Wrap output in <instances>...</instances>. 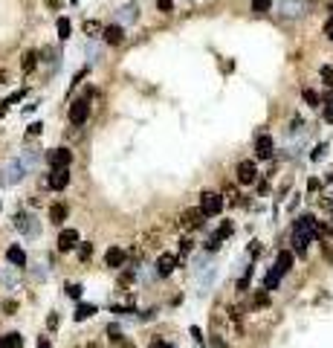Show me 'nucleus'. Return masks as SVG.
Here are the masks:
<instances>
[{
    "label": "nucleus",
    "instance_id": "1",
    "mask_svg": "<svg viewBox=\"0 0 333 348\" xmlns=\"http://www.w3.org/2000/svg\"><path fill=\"white\" fill-rule=\"evenodd\" d=\"M316 232H319L316 218H313V215H301L299 221H296V230H293V244H296V249L304 252L307 244H310V238H313Z\"/></svg>",
    "mask_w": 333,
    "mask_h": 348
},
{
    "label": "nucleus",
    "instance_id": "2",
    "mask_svg": "<svg viewBox=\"0 0 333 348\" xmlns=\"http://www.w3.org/2000/svg\"><path fill=\"white\" fill-rule=\"evenodd\" d=\"M87 116H90V96H82L70 105V122L73 125H84Z\"/></svg>",
    "mask_w": 333,
    "mask_h": 348
},
{
    "label": "nucleus",
    "instance_id": "3",
    "mask_svg": "<svg viewBox=\"0 0 333 348\" xmlns=\"http://www.w3.org/2000/svg\"><path fill=\"white\" fill-rule=\"evenodd\" d=\"M200 209H203L206 215H220V209H223V198L215 195V192H203V195H200Z\"/></svg>",
    "mask_w": 333,
    "mask_h": 348
},
{
    "label": "nucleus",
    "instance_id": "4",
    "mask_svg": "<svg viewBox=\"0 0 333 348\" xmlns=\"http://www.w3.org/2000/svg\"><path fill=\"white\" fill-rule=\"evenodd\" d=\"M255 177H258V168H255V163H252V160H244V163L238 166V183L250 186V183H255Z\"/></svg>",
    "mask_w": 333,
    "mask_h": 348
},
{
    "label": "nucleus",
    "instance_id": "5",
    "mask_svg": "<svg viewBox=\"0 0 333 348\" xmlns=\"http://www.w3.org/2000/svg\"><path fill=\"white\" fill-rule=\"evenodd\" d=\"M67 183H70V171L64 168H52V174H50V180H47V186L50 189H55V192H61V189H67Z\"/></svg>",
    "mask_w": 333,
    "mask_h": 348
},
{
    "label": "nucleus",
    "instance_id": "6",
    "mask_svg": "<svg viewBox=\"0 0 333 348\" xmlns=\"http://www.w3.org/2000/svg\"><path fill=\"white\" fill-rule=\"evenodd\" d=\"M23 171H26V166L23 163H17V160H12L9 166H6V174H3V183H17V180H23Z\"/></svg>",
    "mask_w": 333,
    "mask_h": 348
},
{
    "label": "nucleus",
    "instance_id": "7",
    "mask_svg": "<svg viewBox=\"0 0 333 348\" xmlns=\"http://www.w3.org/2000/svg\"><path fill=\"white\" fill-rule=\"evenodd\" d=\"M272 148H275V145H272V136L261 133V136L255 139V154H258L261 160H269V157H272Z\"/></svg>",
    "mask_w": 333,
    "mask_h": 348
},
{
    "label": "nucleus",
    "instance_id": "8",
    "mask_svg": "<svg viewBox=\"0 0 333 348\" xmlns=\"http://www.w3.org/2000/svg\"><path fill=\"white\" fill-rule=\"evenodd\" d=\"M113 17H116L119 23H133V20L139 17V6H136V3H125Z\"/></svg>",
    "mask_w": 333,
    "mask_h": 348
},
{
    "label": "nucleus",
    "instance_id": "9",
    "mask_svg": "<svg viewBox=\"0 0 333 348\" xmlns=\"http://www.w3.org/2000/svg\"><path fill=\"white\" fill-rule=\"evenodd\" d=\"M73 163V154L67 148H55V151H50V166L52 168H64V166H70Z\"/></svg>",
    "mask_w": 333,
    "mask_h": 348
},
{
    "label": "nucleus",
    "instance_id": "10",
    "mask_svg": "<svg viewBox=\"0 0 333 348\" xmlns=\"http://www.w3.org/2000/svg\"><path fill=\"white\" fill-rule=\"evenodd\" d=\"M278 9H281V15L296 17L304 12V0H278Z\"/></svg>",
    "mask_w": 333,
    "mask_h": 348
},
{
    "label": "nucleus",
    "instance_id": "11",
    "mask_svg": "<svg viewBox=\"0 0 333 348\" xmlns=\"http://www.w3.org/2000/svg\"><path fill=\"white\" fill-rule=\"evenodd\" d=\"M174 267H177V258H174L171 252H163V255L157 258V273H160V276H171Z\"/></svg>",
    "mask_w": 333,
    "mask_h": 348
},
{
    "label": "nucleus",
    "instance_id": "12",
    "mask_svg": "<svg viewBox=\"0 0 333 348\" xmlns=\"http://www.w3.org/2000/svg\"><path fill=\"white\" fill-rule=\"evenodd\" d=\"M76 244H79V232H76V230H64L61 235H58V249H61V252L73 249Z\"/></svg>",
    "mask_w": 333,
    "mask_h": 348
},
{
    "label": "nucleus",
    "instance_id": "13",
    "mask_svg": "<svg viewBox=\"0 0 333 348\" xmlns=\"http://www.w3.org/2000/svg\"><path fill=\"white\" fill-rule=\"evenodd\" d=\"M101 35H104V41H107V44H113V47L125 41V29H122L119 23H113V26H107V29H104Z\"/></svg>",
    "mask_w": 333,
    "mask_h": 348
},
{
    "label": "nucleus",
    "instance_id": "14",
    "mask_svg": "<svg viewBox=\"0 0 333 348\" xmlns=\"http://www.w3.org/2000/svg\"><path fill=\"white\" fill-rule=\"evenodd\" d=\"M15 230H20L23 235H35V232H38L29 215H15Z\"/></svg>",
    "mask_w": 333,
    "mask_h": 348
},
{
    "label": "nucleus",
    "instance_id": "15",
    "mask_svg": "<svg viewBox=\"0 0 333 348\" xmlns=\"http://www.w3.org/2000/svg\"><path fill=\"white\" fill-rule=\"evenodd\" d=\"M6 258H9V264H15V267H26V252L20 247H9L6 249Z\"/></svg>",
    "mask_w": 333,
    "mask_h": 348
},
{
    "label": "nucleus",
    "instance_id": "16",
    "mask_svg": "<svg viewBox=\"0 0 333 348\" xmlns=\"http://www.w3.org/2000/svg\"><path fill=\"white\" fill-rule=\"evenodd\" d=\"M104 261H107V267H122L125 264V249L110 247L107 249V255H104Z\"/></svg>",
    "mask_w": 333,
    "mask_h": 348
},
{
    "label": "nucleus",
    "instance_id": "17",
    "mask_svg": "<svg viewBox=\"0 0 333 348\" xmlns=\"http://www.w3.org/2000/svg\"><path fill=\"white\" fill-rule=\"evenodd\" d=\"M203 218H206V212H203V209L197 206V209H188V212L183 215V224L194 230V227H200V221H203Z\"/></svg>",
    "mask_w": 333,
    "mask_h": 348
},
{
    "label": "nucleus",
    "instance_id": "18",
    "mask_svg": "<svg viewBox=\"0 0 333 348\" xmlns=\"http://www.w3.org/2000/svg\"><path fill=\"white\" fill-rule=\"evenodd\" d=\"M290 267H293V252L281 249V252H278V258H275V270H278V273H287Z\"/></svg>",
    "mask_w": 333,
    "mask_h": 348
},
{
    "label": "nucleus",
    "instance_id": "19",
    "mask_svg": "<svg viewBox=\"0 0 333 348\" xmlns=\"http://www.w3.org/2000/svg\"><path fill=\"white\" fill-rule=\"evenodd\" d=\"M20 346H23L20 334H6V337H0V348H20Z\"/></svg>",
    "mask_w": 333,
    "mask_h": 348
},
{
    "label": "nucleus",
    "instance_id": "20",
    "mask_svg": "<svg viewBox=\"0 0 333 348\" xmlns=\"http://www.w3.org/2000/svg\"><path fill=\"white\" fill-rule=\"evenodd\" d=\"M281 276H284V273H278V270L272 267V270L266 273V279H264V287H266V290H275V287H278V282H281Z\"/></svg>",
    "mask_w": 333,
    "mask_h": 348
},
{
    "label": "nucleus",
    "instance_id": "21",
    "mask_svg": "<svg viewBox=\"0 0 333 348\" xmlns=\"http://www.w3.org/2000/svg\"><path fill=\"white\" fill-rule=\"evenodd\" d=\"M93 314H96V305H79V308H76V319H79V322L90 319Z\"/></svg>",
    "mask_w": 333,
    "mask_h": 348
},
{
    "label": "nucleus",
    "instance_id": "22",
    "mask_svg": "<svg viewBox=\"0 0 333 348\" xmlns=\"http://www.w3.org/2000/svg\"><path fill=\"white\" fill-rule=\"evenodd\" d=\"M50 218H52V224H61V221L67 218V206H61V203H55V206L50 209Z\"/></svg>",
    "mask_w": 333,
    "mask_h": 348
},
{
    "label": "nucleus",
    "instance_id": "23",
    "mask_svg": "<svg viewBox=\"0 0 333 348\" xmlns=\"http://www.w3.org/2000/svg\"><path fill=\"white\" fill-rule=\"evenodd\" d=\"M272 9V0H252V12H258V15H266Z\"/></svg>",
    "mask_w": 333,
    "mask_h": 348
},
{
    "label": "nucleus",
    "instance_id": "24",
    "mask_svg": "<svg viewBox=\"0 0 333 348\" xmlns=\"http://www.w3.org/2000/svg\"><path fill=\"white\" fill-rule=\"evenodd\" d=\"M58 35H61V38H70V20H67V17L58 20Z\"/></svg>",
    "mask_w": 333,
    "mask_h": 348
},
{
    "label": "nucleus",
    "instance_id": "25",
    "mask_svg": "<svg viewBox=\"0 0 333 348\" xmlns=\"http://www.w3.org/2000/svg\"><path fill=\"white\" fill-rule=\"evenodd\" d=\"M304 102H307L310 108H319V96L313 93V90H304Z\"/></svg>",
    "mask_w": 333,
    "mask_h": 348
},
{
    "label": "nucleus",
    "instance_id": "26",
    "mask_svg": "<svg viewBox=\"0 0 333 348\" xmlns=\"http://www.w3.org/2000/svg\"><path fill=\"white\" fill-rule=\"evenodd\" d=\"M67 296L79 299V296H82V284H70V287H67Z\"/></svg>",
    "mask_w": 333,
    "mask_h": 348
},
{
    "label": "nucleus",
    "instance_id": "27",
    "mask_svg": "<svg viewBox=\"0 0 333 348\" xmlns=\"http://www.w3.org/2000/svg\"><path fill=\"white\" fill-rule=\"evenodd\" d=\"M157 9L160 12H171L174 9V0H157Z\"/></svg>",
    "mask_w": 333,
    "mask_h": 348
},
{
    "label": "nucleus",
    "instance_id": "28",
    "mask_svg": "<svg viewBox=\"0 0 333 348\" xmlns=\"http://www.w3.org/2000/svg\"><path fill=\"white\" fill-rule=\"evenodd\" d=\"M322 79L325 84H333V67H322Z\"/></svg>",
    "mask_w": 333,
    "mask_h": 348
},
{
    "label": "nucleus",
    "instance_id": "29",
    "mask_svg": "<svg viewBox=\"0 0 333 348\" xmlns=\"http://www.w3.org/2000/svg\"><path fill=\"white\" fill-rule=\"evenodd\" d=\"M84 32H87V35H96V32H99V23H96V20H87V23H84Z\"/></svg>",
    "mask_w": 333,
    "mask_h": 348
},
{
    "label": "nucleus",
    "instance_id": "30",
    "mask_svg": "<svg viewBox=\"0 0 333 348\" xmlns=\"http://www.w3.org/2000/svg\"><path fill=\"white\" fill-rule=\"evenodd\" d=\"M325 119H328V122H333V99L325 102Z\"/></svg>",
    "mask_w": 333,
    "mask_h": 348
},
{
    "label": "nucleus",
    "instance_id": "31",
    "mask_svg": "<svg viewBox=\"0 0 333 348\" xmlns=\"http://www.w3.org/2000/svg\"><path fill=\"white\" fill-rule=\"evenodd\" d=\"M41 131H44V125H41V122H32V125H29V131H26V133H29V136H38Z\"/></svg>",
    "mask_w": 333,
    "mask_h": 348
},
{
    "label": "nucleus",
    "instance_id": "32",
    "mask_svg": "<svg viewBox=\"0 0 333 348\" xmlns=\"http://www.w3.org/2000/svg\"><path fill=\"white\" fill-rule=\"evenodd\" d=\"M325 35H328V38H331V41H333V15H331V20L325 23Z\"/></svg>",
    "mask_w": 333,
    "mask_h": 348
},
{
    "label": "nucleus",
    "instance_id": "33",
    "mask_svg": "<svg viewBox=\"0 0 333 348\" xmlns=\"http://www.w3.org/2000/svg\"><path fill=\"white\" fill-rule=\"evenodd\" d=\"M32 67H35V55L29 52V55H26V61H23V70H32Z\"/></svg>",
    "mask_w": 333,
    "mask_h": 348
},
{
    "label": "nucleus",
    "instance_id": "34",
    "mask_svg": "<svg viewBox=\"0 0 333 348\" xmlns=\"http://www.w3.org/2000/svg\"><path fill=\"white\" fill-rule=\"evenodd\" d=\"M90 252H93V247H90V244H84V247H82V258H87Z\"/></svg>",
    "mask_w": 333,
    "mask_h": 348
},
{
    "label": "nucleus",
    "instance_id": "35",
    "mask_svg": "<svg viewBox=\"0 0 333 348\" xmlns=\"http://www.w3.org/2000/svg\"><path fill=\"white\" fill-rule=\"evenodd\" d=\"M151 348H174V346H168V343H154Z\"/></svg>",
    "mask_w": 333,
    "mask_h": 348
},
{
    "label": "nucleus",
    "instance_id": "36",
    "mask_svg": "<svg viewBox=\"0 0 333 348\" xmlns=\"http://www.w3.org/2000/svg\"><path fill=\"white\" fill-rule=\"evenodd\" d=\"M38 348H50V343H47V340H41V343H38Z\"/></svg>",
    "mask_w": 333,
    "mask_h": 348
}]
</instances>
